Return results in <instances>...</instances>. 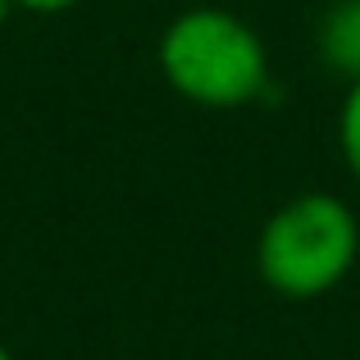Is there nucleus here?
Here are the masks:
<instances>
[{"mask_svg": "<svg viewBox=\"0 0 360 360\" xmlns=\"http://www.w3.org/2000/svg\"><path fill=\"white\" fill-rule=\"evenodd\" d=\"M155 55L165 82L201 110H242L269 87V51L260 32L214 5L169 18Z\"/></svg>", "mask_w": 360, "mask_h": 360, "instance_id": "f257e3e1", "label": "nucleus"}, {"mask_svg": "<svg viewBox=\"0 0 360 360\" xmlns=\"http://www.w3.org/2000/svg\"><path fill=\"white\" fill-rule=\"evenodd\" d=\"M360 255V219L333 192H301L264 219L255 238V269L264 288L288 301L328 297Z\"/></svg>", "mask_w": 360, "mask_h": 360, "instance_id": "f03ea898", "label": "nucleus"}, {"mask_svg": "<svg viewBox=\"0 0 360 360\" xmlns=\"http://www.w3.org/2000/svg\"><path fill=\"white\" fill-rule=\"evenodd\" d=\"M319 60L347 82L360 78V0H338L319 18Z\"/></svg>", "mask_w": 360, "mask_h": 360, "instance_id": "7ed1b4c3", "label": "nucleus"}, {"mask_svg": "<svg viewBox=\"0 0 360 360\" xmlns=\"http://www.w3.org/2000/svg\"><path fill=\"white\" fill-rule=\"evenodd\" d=\"M338 150H342L347 174L360 183V78L347 87L342 110H338Z\"/></svg>", "mask_w": 360, "mask_h": 360, "instance_id": "20e7f679", "label": "nucleus"}, {"mask_svg": "<svg viewBox=\"0 0 360 360\" xmlns=\"http://www.w3.org/2000/svg\"><path fill=\"white\" fill-rule=\"evenodd\" d=\"M18 9H32V14H64V9H73L78 0H14Z\"/></svg>", "mask_w": 360, "mask_h": 360, "instance_id": "39448f33", "label": "nucleus"}, {"mask_svg": "<svg viewBox=\"0 0 360 360\" xmlns=\"http://www.w3.org/2000/svg\"><path fill=\"white\" fill-rule=\"evenodd\" d=\"M9 9H14V0H0V27H5V18H9Z\"/></svg>", "mask_w": 360, "mask_h": 360, "instance_id": "423d86ee", "label": "nucleus"}, {"mask_svg": "<svg viewBox=\"0 0 360 360\" xmlns=\"http://www.w3.org/2000/svg\"><path fill=\"white\" fill-rule=\"evenodd\" d=\"M0 360H14V352H9V347H5V342H0Z\"/></svg>", "mask_w": 360, "mask_h": 360, "instance_id": "0eeeda50", "label": "nucleus"}]
</instances>
